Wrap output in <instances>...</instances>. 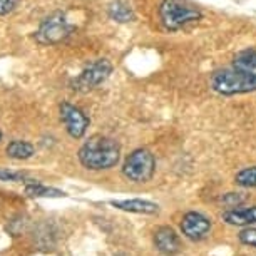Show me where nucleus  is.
I'll return each mask as SVG.
<instances>
[{
  "instance_id": "f257e3e1",
  "label": "nucleus",
  "mask_w": 256,
  "mask_h": 256,
  "mask_svg": "<svg viewBox=\"0 0 256 256\" xmlns=\"http://www.w3.org/2000/svg\"><path fill=\"white\" fill-rule=\"evenodd\" d=\"M211 88L223 96L256 90V50L246 49L238 52L233 64L216 70L211 76Z\"/></svg>"
},
{
  "instance_id": "f03ea898",
  "label": "nucleus",
  "mask_w": 256,
  "mask_h": 256,
  "mask_svg": "<svg viewBox=\"0 0 256 256\" xmlns=\"http://www.w3.org/2000/svg\"><path fill=\"white\" fill-rule=\"evenodd\" d=\"M80 164L89 171H106L114 168L120 159V146L118 141L106 136H92L82 144L77 152Z\"/></svg>"
},
{
  "instance_id": "7ed1b4c3",
  "label": "nucleus",
  "mask_w": 256,
  "mask_h": 256,
  "mask_svg": "<svg viewBox=\"0 0 256 256\" xmlns=\"http://www.w3.org/2000/svg\"><path fill=\"white\" fill-rule=\"evenodd\" d=\"M202 14L200 8L181 0H162L159 6V18L168 30H180L181 27L200 20Z\"/></svg>"
},
{
  "instance_id": "20e7f679",
  "label": "nucleus",
  "mask_w": 256,
  "mask_h": 256,
  "mask_svg": "<svg viewBox=\"0 0 256 256\" xmlns=\"http://www.w3.org/2000/svg\"><path fill=\"white\" fill-rule=\"evenodd\" d=\"M156 171V159L149 149H136L126 158L122 174L132 182H148Z\"/></svg>"
},
{
  "instance_id": "39448f33",
  "label": "nucleus",
  "mask_w": 256,
  "mask_h": 256,
  "mask_svg": "<svg viewBox=\"0 0 256 256\" xmlns=\"http://www.w3.org/2000/svg\"><path fill=\"white\" fill-rule=\"evenodd\" d=\"M72 30H74V27L70 26L69 20L62 14L57 12L42 20L36 32V40L44 46H54L66 40L72 34Z\"/></svg>"
},
{
  "instance_id": "423d86ee",
  "label": "nucleus",
  "mask_w": 256,
  "mask_h": 256,
  "mask_svg": "<svg viewBox=\"0 0 256 256\" xmlns=\"http://www.w3.org/2000/svg\"><path fill=\"white\" fill-rule=\"evenodd\" d=\"M110 72H112V64L109 60L106 59L94 60L92 64H89L76 77V80L72 82V89L80 90V92H88V90L102 84L110 76Z\"/></svg>"
},
{
  "instance_id": "0eeeda50",
  "label": "nucleus",
  "mask_w": 256,
  "mask_h": 256,
  "mask_svg": "<svg viewBox=\"0 0 256 256\" xmlns=\"http://www.w3.org/2000/svg\"><path fill=\"white\" fill-rule=\"evenodd\" d=\"M60 119L66 124V129L70 138L74 139L84 138V134L89 128V118L79 108H76V106H72L69 102H62Z\"/></svg>"
},
{
  "instance_id": "6e6552de",
  "label": "nucleus",
  "mask_w": 256,
  "mask_h": 256,
  "mask_svg": "<svg viewBox=\"0 0 256 256\" xmlns=\"http://www.w3.org/2000/svg\"><path fill=\"white\" fill-rule=\"evenodd\" d=\"M181 231L188 240L201 241L210 234L211 221H210V218H206L202 212L190 211V212H186L181 220Z\"/></svg>"
},
{
  "instance_id": "1a4fd4ad",
  "label": "nucleus",
  "mask_w": 256,
  "mask_h": 256,
  "mask_svg": "<svg viewBox=\"0 0 256 256\" xmlns=\"http://www.w3.org/2000/svg\"><path fill=\"white\" fill-rule=\"evenodd\" d=\"M154 246L164 256H174L181 251V240L169 226H161L154 233Z\"/></svg>"
},
{
  "instance_id": "9d476101",
  "label": "nucleus",
  "mask_w": 256,
  "mask_h": 256,
  "mask_svg": "<svg viewBox=\"0 0 256 256\" xmlns=\"http://www.w3.org/2000/svg\"><path fill=\"white\" fill-rule=\"evenodd\" d=\"M110 204L118 210L136 212V214H156L159 206L152 201L146 200H124V201H110Z\"/></svg>"
},
{
  "instance_id": "9b49d317",
  "label": "nucleus",
  "mask_w": 256,
  "mask_h": 256,
  "mask_svg": "<svg viewBox=\"0 0 256 256\" xmlns=\"http://www.w3.org/2000/svg\"><path fill=\"white\" fill-rule=\"evenodd\" d=\"M223 221L233 226H253L256 224V206L243 208V210L224 211Z\"/></svg>"
},
{
  "instance_id": "f8f14e48",
  "label": "nucleus",
  "mask_w": 256,
  "mask_h": 256,
  "mask_svg": "<svg viewBox=\"0 0 256 256\" xmlns=\"http://www.w3.org/2000/svg\"><path fill=\"white\" fill-rule=\"evenodd\" d=\"M108 14L112 20L119 22V24H128V22H132L134 20V10L131 7L128 6L122 0H116L110 6L108 7Z\"/></svg>"
},
{
  "instance_id": "ddd939ff",
  "label": "nucleus",
  "mask_w": 256,
  "mask_h": 256,
  "mask_svg": "<svg viewBox=\"0 0 256 256\" xmlns=\"http://www.w3.org/2000/svg\"><path fill=\"white\" fill-rule=\"evenodd\" d=\"M26 194L32 198H62L66 196L64 191L56 190V188H47L40 182L36 181H26Z\"/></svg>"
},
{
  "instance_id": "4468645a",
  "label": "nucleus",
  "mask_w": 256,
  "mask_h": 256,
  "mask_svg": "<svg viewBox=\"0 0 256 256\" xmlns=\"http://www.w3.org/2000/svg\"><path fill=\"white\" fill-rule=\"evenodd\" d=\"M7 156L12 158V159H18V161H22V159H28L32 158L34 154H36V148L32 146L30 142L27 141H12L8 142V146L6 149Z\"/></svg>"
},
{
  "instance_id": "2eb2a0df",
  "label": "nucleus",
  "mask_w": 256,
  "mask_h": 256,
  "mask_svg": "<svg viewBox=\"0 0 256 256\" xmlns=\"http://www.w3.org/2000/svg\"><path fill=\"white\" fill-rule=\"evenodd\" d=\"M234 182L243 188H256V166L241 169L234 178Z\"/></svg>"
},
{
  "instance_id": "dca6fc26",
  "label": "nucleus",
  "mask_w": 256,
  "mask_h": 256,
  "mask_svg": "<svg viewBox=\"0 0 256 256\" xmlns=\"http://www.w3.org/2000/svg\"><path fill=\"white\" fill-rule=\"evenodd\" d=\"M238 238L243 244L251 246V248H256V228H253V226H248V228L241 230Z\"/></svg>"
},
{
  "instance_id": "f3484780",
  "label": "nucleus",
  "mask_w": 256,
  "mask_h": 256,
  "mask_svg": "<svg viewBox=\"0 0 256 256\" xmlns=\"http://www.w3.org/2000/svg\"><path fill=\"white\" fill-rule=\"evenodd\" d=\"M0 181H26V174L20 171H12V169H0Z\"/></svg>"
},
{
  "instance_id": "a211bd4d",
  "label": "nucleus",
  "mask_w": 256,
  "mask_h": 256,
  "mask_svg": "<svg viewBox=\"0 0 256 256\" xmlns=\"http://www.w3.org/2000/svg\"><path fill=\"white\" fill-rule=\"evenodd\" d=\"M244 201V198L243 196H240V192H230V194H226L223 198V202L226 206H231V208H234V206H238L241 204V202Z\"/></svg>"
},
{
  "instance_id": "6ab92c4d",
  "label": "nucleus",
  "mask_w": 256,
  "mask_h": 256,
  "mask_svg": "<svg viewBox=\"0 0 256 256\" xmlns=\"http://www.w3.org/2000/svg\"><path fill=\"white\" fill-rule=\"evenodd\" d=\"M18 0H0V16H7L17 7Z\"/></svg>"
},
{
  "instance_id": "aec40b11",
  "label": "nucleus",
  "mask_w": 256,
  "mask_h": 256,
  "mask_svg": "<svg viewBox=\"0 0 256 256\" xmlns=\"http://www.w3.org/2000/svg\"><path fill=\"white\" fill-rule=\"evenodd\" d=\"M0 139H2V132H0Z\"/></svg>"
}]
</instances>
